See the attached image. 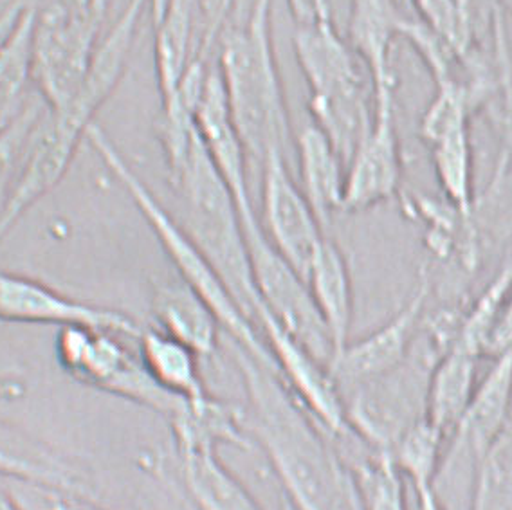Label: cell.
Returning <instances> with one entry per match:
<instances>
[{
  "label": "cell",
  "mask_w": 512,
  "mask_h": 510,
  "mask_svg": "<svg viewBox=\"0 0 512 510\" xmlns=\"http://www.w3.org/2000/svg\"><path fill=\"white\" fill-rule=\"evenodd\" d=\"M247 395L246 426L296 510H350L352 487L334 438L312 419L275 368L229 341Z\"/></svg>",
  "instance_id": "cell-1"
},
{
  "label": "cell",
  "mask_w": 512,
  "mask_h": 510,
  "mask_svg": "<svg viewBox=\"0 0 512 510\" xmlns=\"http://www.w3.org/2000/svg\"><path fill=\"white\" fill-rule=\"evenodd\" d=\"M215 64L249 164L262 168L273 155L289 159L294 136L276 62L271 0H262L246 26L222 38Z\"/></svg>",
  "instance_id": "cell-2"
},
{
  "label": "cell",
  "mask_w": 512,
  "mask_h": 510,
  "mask_svg": "<svg viewBox=\"0 0 512 510\" xmlns=\"http://www.w3.org/2000/svg\"><path fill=\"white\" fill-rule=\"evenodd\" d=\"M85 141L94 148V152L109 168L110 174L116 177L121 188L128 193L130 201L134 202L148 228L156 235L157 242L168 256L170 264L174 265L179 280L192 287L217 314L222 330L229 334V341L276 370L275 361L255 323L240 309L226 283L222 282L215 267L202 253L201 247L197 246V242L190 237L183 224L175 220L174 215L159 202L147 183L136 174V170L130 166L125 155L119 152L109 134L94 123L89 128Z\"/></svg>",
  "instance_id": "cell-3"
},
{
  "label": "cell",
  "mask_w": 512,
  "mask_h": 510,
  "mask_svg": "<svg viewBox=\"0 0 512 510\" xmlns=\"http://www.w3.org/2000/svg\"><path fill=\"white\" fill-rule=\"evenodd\" d=\"M127 64L123 58L100 51L73 100L60 109H47L31 137L28 154L20 166L8 201L0 210V242L29 208L62 183L98 110L116 91Z\"/></svg>",
  "instance_id": "cell-4"
},
{
  "label": "cell",
  "mask_w": 512,
  "mask_h": 510,
  "mask_svg": "<svg viewBox=\"0 0 512 510\" xmlns=\"http://www.w3.org/2000/svg\"><path fill=\"white\" fill-rule=\"evenodd\" d=\"M293 47L309 89L312 123L347 164L374 119V89L363 76L365 65L334 20L296 26Z\"/></svg>",
  "instance_id": "cell-5"
},
{
  "label": "cell",
  "mask_w": 512,
  "mask_h": 510,
  "mask_svg": "<svg viewBox=\"0 0 512 510\" xmlns=\"http://www.w3.org/2000/svg\"><path fill=\"white\" fill-rule=\"evenodd\" d=\"M172 184L184 202V229L201 247L240 309L255 323L260 300L251 274L242 217L233 193L208 154L197 128Z\"/></svg>",
  "instance_id": "cell-6"
},
{
  "label": "cell",
  "mask_w": 512,
  "mask_h": 510,
  "mask_svg": "<svg viewBox=\"0 0 512 510\" xmlns=\"http://www.w3.org/2000/svg\"><path fill=\"white\" fill-rule=\"evenodd\" d=\"M107 13L101 0H35L33 83L47 109L64 107L80 91Z\"/></svg>",
  "instance_id": "cell-7"
},
{
  "label": "cell",
  "mask_w": 512,
  "mask_h": 510,
  "mask_svg": "<svg viewBox=\"0 0 512 510\" xmlns=\"http://www.w3.org/2000/svg\"><path fill=\"white\" fill-rule=\"evenodd\" d=\"M440 356L428 337L424 343L417 337L403 365L343 393L350 429L366 446L392 455L399 438L426 419L430 374Z\"/></svg>",
  "instance_id": "cell-8"
},
{
  "label": "cell",
  "mask_w": 512,
  "mask_h": 510,
  "mask_svg": "<svg viewBox=\"0 0 512 510\" xmlns=\"http://www.w3.org/2000/svg\"><path fill=\"white\" fill-rule=\"evenodd\" d=\"M56 357L76 381L101 392L136 402L170 420L183 406V399L166 392L150 375L141 357L130 354L118 334L89 327L60 328Z\"/></svg>",
  "instance_id": "cell-9"
},
{
  "label": "cell",
  "mask_w": 512,
  "mask_h": 510,
  "mask_svg": "<svg viewBox=\"0 0 512 510\" xmlns=\"http://www.w3.org/2000/svg\"><path fill=\"white\" fill-rule=\"evenodd\" d=\"M247 255L260 305L314 356L330 365L334 350L329 332L302 274L278 253L255 210L242 213Z\"/></svg>",
  "instance_id": "cell-10"
},
{
  "label": "cell",
  "mask_w": 512,
  "mask_h": 510,
  "mask_svg": "<svg viewBox=\"0 0 512 510\" xmlns=\"http://www.w3.org/2000/svg\"><path fill=\"white\" fill-rule=\"evenodd\" d=\"M476 105L464 83H437L435 96L421 118V137L444 199L467 224L475 222V164L471 116Z\"/></svg>",
  "instance_id": "cell-11"
},
{
  "label": "cell",
  "mask_w": 512,
  "mask_h": 510,
  "mask_svg": "<svg viewBox=\"0 0 512 510\" xmlns=\"http://www.w3.org/2000/svg\"><path fill=\"white\" fill-rule=\"evenodd\" d=\"M403 186V152L395 125V92L374 94V119L350 155L343 211L370 210L394 201Z\"/></svg>",
  "instance_id": "cell-12"
},
{
  "label": "cell",
  "mask_w": 512,
  "mask_h": 510,
  "mask_svg": "<svg viewBox=\"0 0 512 510\" xmlns=\"http://www.w3.org/2000/svg\"><path fill=\"white\" fill-rule=\"evenodd\" d=\"M431 278L424 265L410 300L392 318L370 334L348 341L329 368L341 393L374 381L403 365L421 332L426 303L430 300Z\"/></svg>",
  "instance_id": "cell-13"
},
{
  "label": "cell",
  "mask_w": 512,
  "mask_h": 510,
  "mask_svg": "<svg viewBox=\"0 0 512 510\" xmlns=\"http://www.w3.org/2000/svg\"><path fill=\"white\" fill-rule=\"evenodd\" d=\"M260 174V224L278 253L305 278L312 258L327 237L325 228L305 199L300 184L294 181L287 157H269Z\"/></svg>",
  "instance_id": "cell-14"
},
{
  "label": "cell",
  "mask_w": 512,
  "mask_h": 510,
  "mask_svg": "<svg viewBox=\"0 0 512 510\" xmlns=\"http://www.w3.org/2000/svg\"><path fill=\"white\" fill-rule=\"evenodd\" d=\"M0 321L109 330L139 339L143 328L119 310L74 300L46 283L17 273H0Z\"/></svg>",
  "instance_id": "cell-15"
},
{
  "label": "cell",
  "mask_w": 512,
  "mask_h": 510,
  "mask_svg": "<svg viewBox=\"0 0 512 510\" xmlns=\"http://www.w3.org/2000/svg\"><path fill=\"white\" fill-rule=\"evenodd\" d=\"M493 359V366L478 381L464 417L449 437L442 469L467 458L471 471H475L511 417L512 348Z\"/></svg>",
  "instance_id": "cell-16"
},
{
  "label": "cell",
  "mask_w": 512,
  "mask_h": 510,
  "mask_svg": "<svg viewBox=\"0 0 512 510\" xmlns=\"http://www.w3.org/2000/svg\"><path fill=\"white\" fill-rule=\"evenodd\" d=\"M195 128L219 168L222 179L237 201L238 211L255 210L249 192V159L235 121L229 112L228 98L217 64L211 67L201 100L195 109Z\"/></svg>",
  "instance_id": "cell-17"
},
{
  "label": "cell",
  "mask_w": 512,
  "mask_h": 510,
  "mask_svg": "<svg viewBox=\"0 0 512 510\" xmlns=\"http://www.w3.org/2000/svg\"><path fill=\"white\" fill-rule=\"evenodd\" d=\"M348 44L365 65L374 94L395 92L392 49L410 20L395 0H348Z\"/></svg>",
  "instance_id": "cell-18"
},
{
  "label": "cell",
  "mask_w": 512,
  "mask_h": 510,
  "mask_svg": "<svg viewBox=\"0 0 512 510\" xmlns=\"http://www.w3.org/2000/svg\"><path fill=\"white\" fill-rule=\"evenodd\" d=\"M294 154L300 174L298 184L321 226L327 228L332 217L343 211L347 164L325 132L312 121L294 137Z\"/></svg>",
  "instance_id": "cell-19"
},
{
  "label": "cell",
  "mask_w": 512,
  "mask_h": 510,
  "mask_svg": "<svg viewBox=\"0 0 512 510\" xmlns=\"http://www.w3.org/2000/svg\"><path fill=\"white\" fill-rule=\"evenodd\" d=\"M152 312L157 328L192 348L197 356H217L220 325L217 314L183 280L157 283L152 294Z\"/></svg>",
  "instance_id": "cell-20"
},
{
  "label": "cell",
  "mask_w": 512,
  "mask_h": 510,
  "mask_svg": "<svg viewBox=\"0 0 512 510\" xmlns=\"http://www.w3.org/2000/svg\"><path fill=\"white\" fill-rule=\"evenodd\" d=\"M312 300L329 332L334 356L343 352L350 341L354 319V285L347 258L329 237L321 242L305 276ZM330 361V363H332Z\"/></svg>",
  "instance_id": "cell-21"
},
{
  "label": "cell",
  "mask_w": 512,
  "mask_h": 510,
  "mask_svg": "<svg viewBox=\"0 0 512 510\" xmlns=\"http://www.w3.org/2000/svg\"><path fill=\"white\" fill-rule=\"evenodd\" d=\"M168 422L174 431L177 453L217 451L219 446L253 447L247 433L246 408L211 393L197 401H184Z\"/></svg>",
  "instance_id": "cell-22"
},
{
  "label": "cell",
  "mask_w": 512,
  "mask_h": 510,
  "mask_svg": "<svg viewBox=\"0 0 512 510\" xmlns=\"http://www.w3.org/2000/svg\"><path fill=\"white\" fill-rule=\"evenodd\" d=\"M202 0H166L154 20V60L161 103L172 100L197 53Z\"/></svg>",
  "instance_id": "cell-23"
},
{
  "label": "cell",
  "mask_w": 512,
  "mask_h": 510,
  "mask_svg": "<svg viewBox=\"0 0 512 510\" xmlns=\"http://www.w3.org/2000/svg\"><path fill=\"white\" fill-rule=\"evenodd\" d=\"M480 361L482 357L466 348L451 345L433 365L426 397V419L448 440L473 399L480 381Z\"/></svg>",
  "instance_id": "cell-24"
},
{
  "label": "cell",
  "mask_w": 512,
  "mask_h": 510,
  "mask_svg": "<svg viewBox=\"0 0 512 510\" xmlns=\"http://www.w3.org/2000/svg\"><path fill=\"white\" fill-rule=\"evenodd\" d=\"M184 489L197 510H264L217 451L179 453Z\"/></svg>",
  "instance_id": "cell-25"
},
{
  "label": "cell",
  "mask_w": 512,
  "mask_h": 510,
  "mask_svg": "<svg viewBox=\"0 0 512 510\" xmlns=\"http://www.w3.org/2000/svg\"><path fill=\"white\" fill-rule=\"evenodd\" d=\"M139 350L143 365L166 392L183 401H197L210 393L202 381L201 357L163 330L143 328Z\"/></svg>",
  "instance_id": "cell-26"
},
{
  "label": "cell",
  "mask_w": 512,
  "mask_h": 510,
  "mask_svg": "<svg viewBox=\"0 0 512 510\" xmlns=\"http://www.w3.org/2000/svg\"><path fill=\"white\" fill-rule=\"evenodd\" d=\"M33 17L35 0H31L10 44L0 53V136L22 118L37 96H33Z\"/></svg>",
  "instance_id": "cell-27"
},
{
  "label": "cell",
  "mask_w": 512,
  "mask_h": 510,
  "mask_svg": "<svg viewBox=\"0 0 512 510\" xmlns=\"http://www.w3.org/2000/svg\"><path fill=\"white\" fill-rule=\"evenodd\" d=\"M354 500L361 510H408L406 478L390 453L375 451L341 456Z\"/></svg>",
  "instance_id": "cell-28"
},
{
  "label": "cell",
  "mask_w": 512,
  "mask_h": 510,
  "mask_svg": "<svg viewBox=\"0 0 512 510\" xmlns=\"http://www.w3.org/2000/svg\"><path fill=\"white\" fill-rule=\"evenodd\" d=\"M448 438L422 419L399 438L392 451L395 465L403 473L406 482L412 483L413 491L435 487L446 455Z\"/></svg>",
  "instance_id": "cell-29"
},
{
  "label": "cell",
  "mask_w": 512,
  "mask_h": 510,
  "mask_svg": "<svg viewBox=\"0 0 512 510\" xmlns=\"http://www.w3.org/2000/svg\"><path fill=\"white\" fill-rule=\"evenodd\" d=\"M419 22L430 29L457 56L464 69H473L476 62L475 29L464 15L458 0H408Z\"/></svg>",
  "instance_id": "cell-30"
},
{
  "label": "cell",
  "mask_w": 512,
  "mask_h": 510,
  "mask_svg": "<svg viewBox=\"0 0 512 510\" xmlns=\"http://www.w3.org/2000/svg\"><path fill=\"white\" fill-rule=\"evenodd\" d=\"M260 4L262 0H202L195 58L215 62L222 38L246 26Z\"/></svg>",
  "instance_id": "cell-31"
},
{
  "label": "cell",
  "mask_w": 512,
  "mask_h": 510,
  "mask_svg": "<svg viewBox=\"0 0 512 510\" xmlns=\"http://www.w3.org/2000/svg\"><path fill=\"white\" fill-rule=\"evenodd\" d=\"M46 110V103L37 94L28 110L22 114V118L4 136H0V210L8 201L13 183L19 175L20 166L28 154L31 137L35 134V128L38 127Z\"/></svg>",
  "instance_id": "cell-32"
},
{
  "label": "cell",
  "mask_w": 512,
  "mask_h": 510,
  "mask_svg": "<svg viewBox=\"0 0 512 510\" xmlns=\"http://www.w3.org/2000/svg\"><path fill=\"white\" fill-rule=\"evenodd\" d=\"M512 348V285L502 310L494 323L493 332L485 347V357H496Z\"/></svg>",
  "instance_id": "cell-33"
},
{
  "label": "cell",
  "mask_w": 512,
  "mask_h": 510,
  "mask_svg": "<svg viewBox=\"0 0 512 510\" xmlns=\"http://www.w3.org/2000/svg\"><path fill=\"white\" fill-rule=\"evenodd\" d=\"M31 0H11L8 6L0 10V53L10 44L15 31L28 11Z\"/></svg>",
  "instance_id": "cell-34"
},
{
  "label": "cell",
  "mask_w": 512,
  "mask_h": 510,
  "mask_svg": "<svg viewBox=\"0 0 512 510\" xmlns=\"http://www.w3.org/2000/svg\"><path fill=\"white\" fill-rule=\"evenodd\" d=\"M47 510H109L103 509L92 501L82 500L76 496H64V494H53L47 501Z\"/></svg>",
  "instance_id": "cell-35"
},
{
  "label": "cell",
  "mask_w": 512,
  "mask_h": 510,
  "mask_svg": "<svg viewBox=\"0 0 512 510\" xmlns=\"http://www.w3.org/2000/svg\"><path fill=\"white\" fill-rule=\"evenodd\" d=\"M417 494V503H419V510H446L442 501H440L439 494L435 487H426V489H419L415 491Z\"/></svg>",
  "instance_id": "cell-36"
},
{
  "label": "cell",
  "mask_w": 512,
  "mask_h": 510,
  "mask_svg": "<svg viewBox=\"0 0 512 510\" xmlns=\"http://www.w3.org/2000/svg\"><path fill=\"white\" fill-rule=\"evenodd\" d=\"M498 2H500V0H473V15H475L473 22H476L478 13H482V22H484L485 26H489V22H491V13L496 11Z\"/></svg>",
  "instance_id": "cell-37"
},
{
  "label": "cell",
  "mask_w": 512,
  "mask_h": 510,
  "mask_svg": "<svg viewBox=\"0 0 512 510\" xmlns=\"http://www.w3.org/2000/svg\"><path fill=\"white\" fill-rule=\"evenodd\" d=\"M0 510H19V507H17L8 496H4V494L0 492Z\"/></svg>",
  "instance_id": "cell-38"
},
{
  "label": "cell",
  "mask_w": 512,
  "mask_h": 510,
  "mask_svg": "<svg viewBox=\"0 0 512 510\" xmlns=\"http://www.w3.org/2000/svg\"><path fill=\"white\" fill-rule=\"evenodd\" d=\"M316 2H318V6H320L321 10L332 13V0H316Z\"/></svg>",
  "instance_id": "cell-39"
},
{
  "label": "cell",
  "mask_w": 512,
  "mask_h": 510,
  "mask_svg": "<svg viewBox=\"0 0 512 510\" xmlns=\"http://www.w3.org/2000/svg\"><path fill=\"white\" fill-rule=\"evenodd\" d=\"M503 2H505V6H507V10H509L512 17V0H503Z\"/></svg>",
  "instance_id": "cell-40"
},
{
  "label": "cell",
  "mask_w": 512,
  "mask_h": 510,
  "mask_svg": "<svg viewBox=\"0 0 512 510\" xmlns=\"http://www.w3.org/2000/svg\"><path fill=\"white\" fill-rule=\"evenodd\" d=\"M6 390H8V388H2V386H0V393L6 392Z\"/></svg>",
  "instance_id": "cell-41"
}]
</instances>
